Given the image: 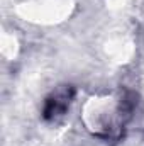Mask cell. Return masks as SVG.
<instances>
[{
	"mask_svg": "<svg viewBox=\"0 0 144 146\" xmlns=\"http://www.w3.org/2000/svg\"><path fill=\"white\" fill-rule=\"evenodd\" d=\"M70 104V95L68 92H59V94H54L48 102H46V107H44V117L46 119H54L58 115H61L66 107Z\"/></svg>",
	"mask_w": 144,
	"mask_h": 146,
	"instance_id": "obj_1",
	"label": "cell"
}]
</instances>
